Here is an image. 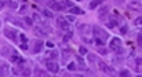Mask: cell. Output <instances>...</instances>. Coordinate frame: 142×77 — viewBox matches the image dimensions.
<instances>
[{
    "instance_id": "obj_1",
    "label": "cell",
    "mask_w": 142,
    "mask_h": 77,
    "mask_svg": "<svg viewBox=\"0 0 142 77\" xmlns=\"http://www.w3.org/2000/svg\"><path fill=\"white\" fill-rule=\"evenodd\" d=\"M109 47L110 50H113L116 54H123V48H122V40L119 37H113L109 43Z\"/></svg>"
},
{
    "instance_id": "obj_2",
    "label": "cell",
    "mask_w": 142,
    "mask_h": 77,
    "mask_svg": "<svg viewBox=\"0 0 142 77\" xmlns=\"http://www.w3.org/2000/svg\"><path fill=\"white\" fill-rule=\"evenodd\" d=\"M93 30H94V36L98 37V38H101V40H103V41H105L106 38L109 37V34L106 33V32L103 30L102 28H99V26H97V25L93 26Z\"/></svg>"
},
{
    "instance_id": "obj_3",
    "label": "cell",
    "mask_w": 142,
    "mask_h": 77,
    "mask_svg": "<svg viewBox=\"0 0 142 77\" xmlns=\"http://www.w3.org/2000/svg\"><path fill=\"white\" fill-rule=\"evenodd\" d=\"M46 66H47V70L51 72V73H58V70H60L57 62L51 61V59H50V61H46Z\"/></svg>"
},
{
    "instance_id": "obj_4",
    "label": "cell",
    "mask_w": 142,
    "mask_h": 77,
    "mask_svg": "<svg viewBox=\"0 0 142 77\" xmlns=\"http://www.w3.org/2000/svg\"><path fill=\"white\" fill-rule=\"evenodd\" d=\"M98 65H99V69L102 70V72H105V73H108V74H115V69L113 67H110V66H108V65L105 63V62H102V61H98Z\"/></svg>"
},
{
    "instance_id": "obj_5",
    "label": "cell",
    "mask_w": 142,
    "mask_h": 77,
    "mask_svg": "<svg viewBox=\"0 0 142 77\" xmlns=\"http://www.w3.org/2000/svg\"><path fill=\"white\" fill-rule=\"evenodd\" d=\"M57 25H58V28L62 29V30H69V23L66 22V19L65 18H62V17H60V18L57 19Z\"/></svg>"
},
{
    "instance_id": "obj_6",
    "label": "cell",
    "mask_w": 142,
    "mask_h": 77,
    "mask_svg": "<svg viewBox=\"0 0 142 77\" xmlns=\"http://www.w3.org/2000/svg\"><path fill=\"white\" fill-rule=\"evenodd\" d=\"M41 48H43V41L41 40H35L33 44H32V52L39 54V52L41 51Z\"/></svg>"
},
{
    "instance_id": "obj_7",
    "label": "cell",
    "mask_w": 142,
    "mask_h": 77,
    "mask_svg": "<svg viewBox=\"0 0 142 77\" xmlns=\"http://www.w3.org/2000/svg\"><path fill=\"white\" fill-rule=\"evenodd\" d=\"M47 4H48V7H50V8H52L54 11H62V10L65 11V8L62 7L60 3L55 2V0H48V2H47Z\"/></svg>"
},
{
    "instance_id": "obj_8",
    "label": "cell",
    "mask_w": 142,
    "mask_h": 77,
    "mask_svg": "<svg viewBox=\"0 0 142 77\" xmlns=\"http://www.w3.org/2000/svg\"><path fill=\"white\" fill-rule=\"evenodd\" d=\"M4 36L7 37V38H10V40H17V32L14 30V29L7 28L4 30Z\"/></svg>"
},
{
    "instance_id": "obj_9",
    "label": "cell",
    "mask_w": 142,
    "mask_h": 77,
    "mask_svg": "<svg viewBox=\"0 0 142 77\" xmlns=\"http://www.w3.org/2000/svg\"><path fill=\"white\" fill-rule=\"evenodd\" d=\"M23 69H25V66H23V62H21V65L18 63L17 66L13 67V73H14V74H22Z\"/></svg>"
},
{
    "instance_id": "obj_10",
    "label": "cell",
    "mask_w": 142,
    "mask_h": 77,
    "mask_svg": "<svg viewBox=\"0 0 142 77\" xmlns=\"http://www.w3.org/2000/svg\"><path fill=\"white\" fill-rule=\"evenodd\" d=\"M108 7H101L98 10V17H99V19H105L106 18V15H108Z\"/></svg>"
},
{
    "instance_id": "obj_11",
    "label": "cell",
    "mask_w": 142,
    "mask_h": 77,
    "mask_svg": "<svg viewBox=\"0 0 142 77\" xmlns=\"http://www.w3.org/2000/svg\"><path fill=\"white\" fill-rule=\"evenodd\" d=\"M119 23H120V21H119V22H117V19L112 17V18L109 19L108 22H106V25H108L109 28H115V26H117V25H119Z\"/></svg>"
},
{
    "instance_id": "obj_12",
    "label": "cell",
    "mask_w": 142,
    "mask_h": 77,
    "mask_svg": "<svg viewBox=\"0 0 142 77\" xmlns=\"http://www.w3.org/2000/svg\"><path fill=\"white\" fill-rule=\"evenodd\" d=\"M79 29H80V32L81 33H90V30H91V26L90 25H79Z\"/></svg>"
},
{
    "instance_id": "obj_13",
    "label": "cell",
    "mask_w": 142,
    "mask_h": 77,
    "mask_svg": "<svg viewBox=\"0 0 142 77\" xmlns=\"http://www.w3.org/2000/svg\"><path fill=\"white\" fill-rule=\"evenodd\" d=\"M70 13H72L73 15H75V14H76V15H81V14H84V11H83L81 8H79V7H75V6H73V7L70 8Z\"/></svg>"
},
{
    "instance_id": "obj_14",
    "label": "cell",
    "mask_w": 142,
    "mask_h": 77,
    "mask_svg": "<svg viewBox=\"0 0 142 77\" xmlns=\"http://www.w3.org/2000/svg\"><path fill=\"white\" fill-rule=\"evenodd\" d=\"M35 33H36L37 36H40V37H46L47 36V33L41 28H35Z\"/></svg>"
},
{
    "instance_id": "obj_15",
    "label": "cell",
    "mask_w": 142,
    "mask_h": 77,
    "mask_svg": "<svg viewBox=\"0 0 142 77\" xmlns=\"http://www.w3.org/2000/svg\"><path fill=\"white\" fill-rule=\"evenodd\" d=\"M60 4H61L64 8H65V7H69V8H72V7H73V3H72V2H69V0H62V2L60 3Z\"/></svg>"
},
{
    "instance_id": "obj_16",
    "label": "cell",
    "mask_w": 142,
    "mask_h": 77,
    "mask_svg": "<svg viewBox=\"0 0 142 77\" xmlns=\"http://www.w3.org/2000/svg\"><path fill=\"white\" fill-rule=\"evenodd\" d=\"M32 19H35V21H36V22H39L40 25H43V23H44L43 18H41V17H40V15H39V14H37V13H35V14H33V17H32Z\"/></svg>"
},
{
    "instance_id": "obj_17",
    "label": "cell",
    "mask_w": 142,
    "mask_h": 77,
    "mask_svg": "<svg viewBox=\"0 0 142 77\" xmlns=\"http://www.w3.org/2000/svg\"><path fill=\"white\" fill-rule=\"evenodd\" d=\"M7 73H8V66H7V65L0 66V76H6Z\"/></svg>"
},
{
    "instance_id": "obj_18",
    "label": "cell",
    "mask_w": 142,
    "mask_h": 77,
    "mask_svg": "<svg viewBox=\"0 0 142 77\" xmlns=\"http://www.w3.org/2000/svg\"><path fill=\"white\" fill-rule=\"evenodd\" d=\"M76 59H77V62H79V66L81 67L83 70L86 69V65H84V61H83V58L80 57V55H76Z\"/></svg>"
},
{
    "instance_id": "obj_19",
    "label": "cell",
    "mask_w": 142,
    "mask_h": 77,
    "mask_svg": "<svg viewBox=\"0 0 142 77\" xmlns=\"http://www.w3.org/2000/svg\"><path fill=\"white\" fill-rule=\"evenodd\" d=\"M69 57H70V51H69V50H66V51H65L64 54H62V62L65 63V62H66L68 59H69Z\"/></svg>"
},
{
    "instance_id": "obj_20",
    "label": "cell",
    "mask_w": 142,
    "mask_h": 77,
    "mask_svg": "<svg viewBox=\"0 0 142 77\" xmlns=\"http://www.w3.org/2000/svg\"><path fill=\"white\" fill-rule=\"evenodd\" d=\"M41 14L46 15V17H48V18H52V17H54V13L50 11V10H41Z\"/></svg>"
},
{
    "instance_id": "obj_21",
    "label": "cell",
    "mask_w": 142,
    "mask_h": 77,
    "mask_svg": "<svg viewBox=\"0 0 142 77\" xmlns=\"http://www.w3.org/2000/svg\"><path fill=\"white\" fill-rule=\"evenodd\" d=\"M101 2H102V0H93V2L90 3V8H95V7H97V6H98Z\"/></svg>"
},
{
    "instance_id": "obj_22",
    "label": "cell",
    "mask_w": 142,
    "mask_h": 77,
    "mask_svg": "<svg viewBox=\"0 0 142 77\" xmlns=\"http://www.w3.org/2000/svg\"><path fill=\"white\" fill-rule=\"evenodd\" d=\"M11 61H14V62H23V61H22V58H19L17 54H14L13 57H11Z\"/></svg>"
},
{
    "instance_id": "obj_23",
    "label": "cell",
    "mask_w": 142,
    "mask_h": 77,
    "mask_svg": "<svg viewBox=\"0 0 142 77\" xmlns=\"http://www.w3.org/2000/svg\"><path fill=\"white\" fill-rule=\"evenodd\" d=\"M135 26H137V28H142V17L135 19Z\"/></svg>"
},
{
    "instance_id": "obj_24",
    "label": "cell",
    "mask_w": 142,
    "mask_h": 77,
    "mask_svg": "<svg viewBox=\"0 0 142 77\" xmlns=\"http://www.w3.org/2000/svg\"><path fill=\"white\" fill-rule=\"evenodd\" d=\"M87 58H88V61H90V62H97V57L94 54H88Z\"/></svg>"
},
{
    "instance_id": "obj_25",
    "label": "cell",
    "mask_w": 142,
    "mask_h": 77,
    "mask_svg": "<svg viewBox=\"0 0 142 77\" xmlns=\"http://www.w3.org/2000/svg\"><path fill=\"white\" fill-rule=\"evenodd\" d=\"M36 74H37V76H44V77H46V76H47V72H44V70H41V69H36Z\"/></svg>"
},
{
    "instance_id": "obj_26",
    "label": "cell",
    "mask_w": 142,
    "mask_h": 77,
    "mask_svg": "<svg viewBox=\"0 0 142 77\" xmlns=\"http://www.w3.org/2000/svg\"><path fill=\"white\" fill-rule=\"evenodd\" d=\"M72 36H73V33H72V32H69V30H68V32H66V34H65V37H64V41L69 40V38L72 37Z\"/></svg>"
},
{
    "instance_id": "obj_27",
    "label": "cell",
    "mask_w": 142,
    "mask_h": 77,
    "mask_svg": "<svg viewBox=\"0 0 142 77\" xmlns=\"http://www.w3.org/2000/svg\"><path fill=\"white\" fill-rule=\"evenodd\" d=\"M103 43H105L103 40H101V38H98V37H95V46H103Z\"/></svg>"
},
{
    "instance_id": "obj_28",
    "label": "cell",
    "mask_w": 142,
    "mask_h": 77,
    "mask_svg": "<svg viewBox=\"0 0 142 77\" xmlns=\"http://www.w3.org/2000/svg\"><path fill=\"white\" fill-rule=\"evenodd\" d=\"M47 55H48V57H51L52 59H55V58L58 57V52H57V51H52V52H48Z\"/></svg>"
},
{
    "instance_id": "obj_29",
    "label": "cell",
    "mask_w": 142,
    "mask_h": 77,
    "mask_svg": "<svg viewBox=\"0 0 142 77\" xmlns=\"http://www.w3.org/2000/svg\"><path fill=\"white\" fill-rule=\"evenodd\" d=\"M25 22H26V25H28V26H32V23H33V19L29 18V17H26V18H25Z\"/></svg>"
},
{
    "instance_id": "obj_30",
    "label": "cell",
    "mask_w": 142,
    "mask_h": 77,
    "mask_svg": "<svg viewBox=\"0 0 142 77\" xmlns=\"http://www.w3.org/2000/svg\"><path fill=\"white\" fill-rule=\"evenodd\" d=\"M68 69H69V70H76V63H75V62L69 63V65H68Z\"/></svg>"
},
{
    "instance_id": "obj_31",
    "label": "cell",
    "mask_w": 142,
    "mask_h": 77,
    "mask_svg": "<svg viewBox=\"0 0 142 77\" xmlns=\"http://www.w3.org/2000/svg\"><path fill=\"white\" fill-rule=\"evenodd\" d=\"M137 41H138V44H139V48L142 50V34H138V37H137Z\"/></svg>"
},
{
    "instance_id": "obj_32",
    "label": "cell",
    "mask_w": 142,
    "mask_h": 77,
    "mask_svg": "<svg viewBox=\"0 0 142 77\" xmlns=\"http://www.w3.org/2000/svg\"><path fill=\"white\" fill-rule=\"evenodd\" d=\"M130 7H131V8H135V10H138V11H142V7H141V6H138V4H131Z\"/></svg>"
},
{
    "instance_id": "obj_33",
    "label": "cell",
    "mask_w": 142,
    "mask_h": 77,
    "mask_svg": "<svg viewBox=\"0 0 142 77\" xmlns=\"http://www.w3.org/2000/svg\"><path fill=\"white\" fill-rule=\"evenodd\" d=\"M6 4H8L11 8H15V7H17V3H14V2H7Z\"/></svg>"
},
{
    "instance_id": "obj_34",
    "label": "cell",
    "mask_w": 142,
    "mask_h": 77,
    "mask_svg": "<svg viewBox=\"0 0 142 77\" xmlns=\"http://www.w3.org/2000/svg\"><path fill=\"white\" fill-rule=\"evenodd\" d=\"M22 74H23V76H29V74H31V70H29V69H23Z\"/></svg>"
},
{
    "instance_id": "obj_35",
    "label": "cell",
    "mask_w": 142,
    "mask_h": 77,
    "mask_svg": "<svg viewBox=\"0 0 142 77\" xmlns=\"http://www.w3.org/2000/svg\"><path fill=\"white\" fill-rule=\"evenodd\" d=\"M19 13H21V14H25V13H26V6H22V7H21Z\"/></svg>"
},
{
    "instance_id": "obj_36",
    "label": "cell",
    "mask_w": 142,
    "mask_h": 77,
    "mask_svg": "<svg viewBox=\"0 0 142 77\" xmlns=\"http://www.w3.org/2000/svg\"><path fill=\"white\" fill-rule=\"evenodd\" d=\"M80 54H83V55H86V54H87V50H86L84 47H80Z\"/></svg>"
},
{
    "instance_id": "obj_37",
    "label": "cell",
    "mask_w": 142,
    "mask_h": 77,
    "mask_svg": "<svg viewBox=\"0 0 142 77\" xmlns=\"http://www.w3.org/2000/svg\"><path fill=\"white\" fill-rule=\"evenodd\" d=\"M66 19H68V21H70V22H73V21H75V15H68V17H66Z\"/></svg>"
},
{
    "instance_id": "obj_38",
    "label": "cell",
    "mask_w": 142,
    "mask_h": 77,
    "mask_svg": "<svg viewBox=\"0 0 142 77\" xmlns=\"http://www.w3.org/2000/svg\"><path fill=\"white\" fill-rule=\"evenodd\" d=\"M130 72H127V70H123V72H120V76H128Z\"/></svg>"
},
{
    "instance_id": "obj_39",
    "label": "cell",
    "mask_w": 142,
    "mask_h": 77,
    "mask_svg": "<svg viewBox=\"0 0 142 77\" xmlns=\"http://www.w3.org/2000/svg\"><path fill=\"white\" fill-rule=\"evenodd\" d=\"M138 66H142V59H137V67ZM137 67H135V70H137Z\"/></svg>"
},
{
    "instance_id": "obj_40",
    "label": "cell",
    "mask_w": 142,
    "mask_h": 77,
    "mask_svg": "<svg viewBox=\"0 0 142 77\" xmlns=\"http://www.w3.org/2000/svg\"><path fill=\"white\" fill-rule=\"evenodd\" d=\"M4 6H6V2H4V0H0V10H3Z\"/></svg>"
},
{
    "instance_id": "obj_41",
    "label": "cell",
    "mask_w": 142,
    "mask_h": 77,
    "mask_svg": "<svg viewBox=\"0 0 142 77\" xmlns=\"http://www.w3.org/2000/svg\"><path fill=\"white\" fill-rule=\"evenodd\" d=\"M120 32H122V34H126V32H127V28H126V26H123V28L120 29Z\"/></svg>"
},
{
    "instance_id": "obj_42",
    "label": "cell",
    "mask_w": 142,
    "mask_h": 77,
    "mask_svg": "<svg viewBox=\"0 0 142 77\" xmlns=\"http://www.w3.org/2000/svg\"><path fill=\"white\" fill-rule=\"evenodd\" d=\"M83 40H84L86 43H88V44H93V41H91L90 38H87V37H83Z\"/></svg>"
},
{
    "instance_id": "obj_43",
    "label": "cell",
    "mask_w": 142,
    "mask_h": 77,
    "mask_svg": "<svg viewBox=\"0 0 142 77\" xmlns=\"http://www.w3.org/2000/svg\"><path fill=\"white\" fill-rule=\"evenodd\" d=\"M21 40H22V43H26V37L23 34H21Z\"/></svg>"
},
{
    "instance_id": "obj_44",
    "label": "cell",
    "mask_w": 142,
    "mask_h": 77,
    "mask_svg": "<svg viewBox=\"0 0 142 77\" xmlns=\"http://www.w3.org/2000/svg\"><path fill=\"white\" fill-rule=\"evenodd\" d=\"M47 47H50V48H52V47H54V44H52L51 41H48V43H47Z\"/></svg>"
},
{
    "instance_id": "obj_45",
    "label": "cell",
    "mask_w": 142,
    "mask_h": 77,
    "mask_svg": "<svg viewBox=\"0 0 142 77\" xmlns=\"http://www.w3.org/2000/svg\"><path fill=\"white\" fill-rule=\"evenodd\" d=\"M21 48H22V50H28V46H26V44H25V43H23V44H22V46H21Z\"/></svg>"
},
{
    "instance_id": "obj_46",
    "label": "cell",
    "mask_w": 142,
    "mask_h": 77,
    "mask_svg": "<svg viewBox=\"0 0 142 77\" xmlns=\"http://www.w3.org/2000/svg\"><path fill=\"white\" fill-rule=\"evenodd\" d=\"M99 52H101V54H108V52H106L103 48H101V50H99Z\"/></svg>"
},
{
    "instance_id": "obj_47",
    "label": "cell",
    "mask_w": 142,
    "mask_h": 77,
    "mask_svg": "<svg viewBox=\"0 0 142 77\" xmlns=\"http://www.w3.org/2000/svg\"><path fill=\"white\" fill-rule=\"evenodd\" d=\"M141 33H142V28H141Z\"/></svg>"
},
{
    "instance_id": "obj_48",
    "label": "cell",
    "mask_w": 142,
    "mask_h": 77,
    "mask_svg": "<svg viewBox=\"0 0 142 77\" xmlns=\"http://www.w3.org/2000/svg\"><path fill=\"white\" fill-rule=\"evenodd\" d=\"M36 2H40V0H36Z\"/></svg>"
},
{
    "instance_id": "obj_49",
    "label": "cell",
    "mask_w": 142,
    "mask_h": 77,
    "mask_svg": "<svg viewBox=\"0 0 142 77\" xmlns=\"http://www.w3.org/2000/svg\"><path fill=\"white\" fill-rule=\"evenodd\" d=\"M79 2H81V0H79Z\"/></svg>"
},
{
    "instance_id": "obj_50",
    "label": "cell",
    "mask_w": 142,
    "mask_h": 77,
    "mask_svg": "<svg viewBox=\"0 0 142 77\" xmlns=\"http://www.w3.org/2000/svg\"><path fill=\"white\" fill-rule=\"evenodd\" d=\"M134 2H137V0H134Z\"/></svg>"
},
{
    "instance_id": "obj_51",
    "label": "cell",
    "mask_w": 142,
    "mask_h": 77,
    "mask_svg": "<svg viewBox=\"0 0 142 77\" xmlns=\"http://www.w3.org/2000/svg\"><path fill=\"white\" fill-rule=\"evenodd\" d=\"M0 25H2V23H0Z\"/></svg>"
}]
</instances>
